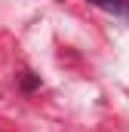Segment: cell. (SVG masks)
I'll return each instance as SVG.
<instances>
[{
	"label": "cell",
	"mask_w": 129,
	"mask_h": 132,
	"mask_svg": "<svg viewBox=\"0 0 129 132\" xmlns=\"http://www.w3.org/2000/svg\"><path fill=\"white\" fill-rule=\"evenodd\" d=\"M92 6L104 9V12H114L120 19H129V0H89Z\"/></svg>",
	"instance_id": "1"
},
{
	"label": "cell",
	"mask_w": 129,
	"mask_h": 132,
	"mask_svg": "<svg viewBox=\"0 0 129 132\" xmlns=\"http://www.w3.org/2000/svg\"><path fill=\"white\" fill-rule=\"evenodd\" d=\"M22 86H25V89H34V86H37V80H34V77H25V83H22Z\"/></svg>",
	"instance_id": "2"
}]
</instances>
